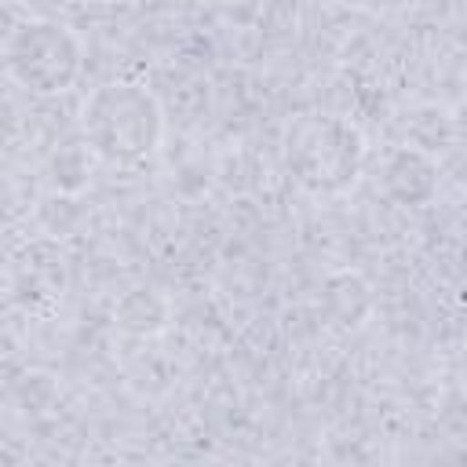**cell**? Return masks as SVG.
<instances>
[{
  "label": "cell",
  "instance_id": "cell-1",
  "mask_svg": "<svg viewBox=\"0 0 467 467\" xmlns=\"http://www.w3.org/2000/svg\"><path fill=\"white\" fill-rule=\"evenodd\" d=\"M80 139L102 164L139 168L164 139V109L157 95L139 80H106L88 91L77 117Z\"/></svg>",
  "mask_w": 467,
  "mask_h": 467
},
{
  "label": "cell",
  "instance_id": "cell-2",
  "mask_svg": "<svg viewBox=\"0 0 467 467\" xmlns=\"http://www.w3.org/2000/svg\"><path fill=\"white\" fill-rule=\"evenodd\" d=\"M285 164L303 190L317 197L343 193L365 164L361 131L332 113H299L285 131Z\"/></svg>",
  "mask_w": 467,
  "mask_h": 467
},
{
  "label": "cell",
  "instance_id": "cell-3",
  "mask_svg": "<svg viewBox=\"0 0 467 467\" xmlns=\"http://www.w3.org/2000/svg\"><path fill=\"white\" fill-rule=\"evenodd\" d=\"M4 69L22 91L36 99H51L80 80L84 44L66 22L26 18L4 40Z\"/></svg>",
  "mask_w": 467,
  "mask_h": 467
},
{
  "label": "cell",
  "instance_id": "cell-4",
  "mask_svg": "<svg viewBox=\"0 0 467 467\" xmlns=\"http://www.w3.org/2000/svg\"><path fill=\"white\" fill-rule=\"evenodd\" d=\"M376 186L401 208H423L438 193V161L420 146H398L387 153Z\"/></svg>",
  "mask_w": 467,
  "mask_h": 467
},
{
  "label": "cell",
  "instance_id": "cell-5",
  "mask_svg": "<svg viewBox=\"0 0 467 467\" xmlns=\"http://www.w3.org/2000/svg\"><path fill=\"white\" fill-rule=\"evenodd\" d=\"M113 321H117V328H124L131 336H157L168 325V303L153 288H131L117 299Z\"/></svg>",
  "mask_w": 467,
  "mask_h": 467
},
{
  "label": "cell",
  "instance_id": "cell-6",
  "mask_svg": "<svg viewBox=\"0 0 467 467\" xmlns=\"http://www.w3.org/2000/svg\"><path fill=\"white\" fill-rule=\"evenodd\" d=\"M325 306H328V314L343 328H354L372 310V292H368V285H365L361 274L343 270V274H332L325 281Z\"/></svg>",
  "mask_w": 467,
  "mask_h": 467
},
{
  "label": "cell",
  "instance_id": "cell-7",
  "mask_svg": "<svg viewBox=\"0 0 467 467\" xmlns=\"http://www.w3.org/2000/svg\"><path fill=\"white\" fill-rule=\"evenodd\" d=\"M95 161H99V157H95V150H91L84 139L66 142V146L51 157V179H55V186H58L62 193L84 190L88 179H91V164H95Z\"/></svg>",
  "mask_w": 467,
  "mask_h": 467
}]
</instances>
